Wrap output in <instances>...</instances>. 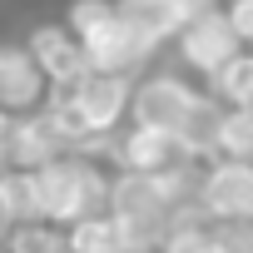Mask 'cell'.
<instances>
[{
	"instance_id": "cell-1",
	"label": "cell",
	"mask_w": 253,
	"mask_h": 253,
	"mask_svg": "<svg viewBox=\"0 0 253 253\" xmlns=\"http://www.w3.org/2000/svg\"><path fill=\"white\" fill-rule=\"evenodd\" d=\"M109 174H114V164L99 154H84V149H70V154L40 164L35 169V213L60 228L84 213H99L104 194H109Z\"/></svg>"
},
{
	"instance_id": "cell-2",
	"label": "cell",
	"mask_w": 253,
	"mask_h": 253,
	"mask_svg": "<svg viewBox=\"0 0 253 253\" xmlns=\"http://www.w3.org/2000/svg\"><path fill=\"white\" fill-rule=\"evenodd\" d=\"M199 89H204V84H199L194 75H184L179 65H159V60H154L149 70L134 75V89H129V124L174 134L179 124H184V114L194 109Z\"/></svg>"
},
{
	"instance_id": "cell-3",
	"label": "cell",
	"mask_w": 253,
	"mask_h": 253,
	"mask_svg": "<svg viewBox=\"0 0 253 253\" xmlns=\"http://www.w3.org/2000/svg\"><path fill=\"white\" fill-rule=\"evenodd\" d=\"M194 209L209 223H218V218H253V159H233V154L204 159Z\"/></svg>"
},
{
	"instance_id": "cell-4",
	"label": "cell",
	"mask_w": 253,
	"mask_h": 253,
	"mask_svg": "<svg viewBox=\"0 0 253 253\" xmlns=\"http://www.w3.org/2000/svg\"><path fill=\"white\" fill-rule=\"evenodd\" d=\"M80 144V129H75V119L55 104H40L30 114H15V144H10V164L20 169H40L60 154H70Z\"/></svg>"
},
{
	"instance_id": "cell-5",
	"label": "cell",
	"mask_w": 253,
	"mask_h": 253,
	"mask_svg": "<svg viewBox=\"0 0 253 253\" xmlns=\"http://www.w3.org/2000/svg\"><path fill=\"white\" fill-rule=\"evenodd\" d=\"M80 50H84V65H89V70L129 75V80L159 60V50H154L144 35H134L119 15H109V20H99L94 30H84V35H80Z\"/></svg>"
},
{
	"instance_id": "cell-6",
	"label": "cell",
	"mask_w": 253,
	"mask_h": 253,
	"mask_svg": "<svg viewBox=\"0 0 253 253\" xmlns=\"http://www.w3.org/2000/svg\"><path fill=\"white\" fill-rule=\"evenodd\" d=\"M169 50H174V60H179V70H184V75L209 80V75H213V70H218V65L238 50V40H233V30H228L223 10H209V15L184 20V25L174 30Z\"/></svg>"
},
{
	"instance_id": "cell-7",
	"label": "cell",
	"mask_w": 253,
	"mask_h": 253,
	"mask_svg": "<svg viewBox=\"0 0 253 253\" xmlns=\"http://www.w3.org/2000/svg\"><path fill=\"white\" fill-rule=\"evenodd\" d=\"M50 94V75L35 65L25 40H0V109L5 114H30Z\"/></svg>"
},
{
	"instance_id": "cell-8",
	"label": "cell",
	"mask_w": 253,
	"mask_h": 253,
	"mask_svg": "<svg viewBox=\"0 0 253 253\" xmlns=\"http://www.w3.org/2000/svg\"><path fill=\"white\" fill-rule=\"evenodd\" d=\"M184 159L179 139L164 129H144V124H124V129L109 139V164L114 169H129V174H154L164 164Z\"/></svg>"
},
{
	"instance_id": "cell-9",
	"label": "cell",
	"mask_w": 253,
	"mask_h": 253,
	"mask_svg": "<svg viewBox=\"0 0 253 253\" xmlns=\"http://www.w3.org/2000/svg\"><path fill=\"white\" fill-rule=\"evenodd\" d=\"M25 50L35 55V65H40L50 80H75V75L89 70V65H84V50H80V40H75V30H70L65 20L30 25V30H25Z\"/></svg>"
},
{
	"instance_id": "cell-10",
	"label": "cell",
	"mask_w": 253,
	"mask_h": 253,
	"mask_svg": "<svg viewBox=\"0 0 253 253\" xmlns=\"http://www.w3.org/2000/svg\"><path fill=\"white\" fill-rule=\"evenodd\" d=\"M218 114H223V104L209 94V89H199V99H194V109L184 114V124L174 129V139H179V154L184 159H213L218 154Z\"/></svg>"
},
{
	"instance_id": "cell-11",
	"label": "cell",
	"mask_w": 253,
	"mask_h": 253,
	"mask_svg": "<svg viewBox=\"0 0 253 253\" xmlns=\"http://www.w3.org/2000/svg\"><path fill=\"white\" fill-rule=\"evenodd\" d=\"M114 15L129 25L134 35H144L159 55L169 50V40H174V30H179V20L169 15L164 0H114Z\"/></svg>"
},
{
	"instance_id": "cell-12",
	"label": "cell",
	"mask_w": 253,
	"mask_h": 253,
	"mask_svg": "<svg viewBox=\"0 0 253 253\" xmlns=\"http://www.w3.org/2000/svg\"><path fill=\"white\" fill-rule=\"evenodd\" d=\"M119 248H124V233L109 209L65 223V253H119Z\"/></svg>"
},
{
	"instance_id": "cell-13",
	"label": "cell",
	"mask_w": 253,
	"mask_h": 253,
	"mask_svg": "<svg viewBox=\"0 0 253 253\" xmlns=\"http://www.w3.org/2000/svg\"><path fill=\"white\" fill-rule=\"evenodd\" d=\"M204 89L218 99V104H253V50H233L209 80H204Z\"/></svg>"
},
{
	"instance_id": "cell-14",
	"label": "cell",
	"mask_w": 253,
	"mask_h": 253,
	"mask_svg": "<svg viewBox=\"0 0 253 253\" xmlns=\"http://www.w3.org/2000/svg\"><path fill=\"white\" fill-rule=\"evenodd\" d=\"M0 248L5 253H65V228L50 218H20V223H5Z\"/></svg>"
},
{
	"instance_id": "cell-15",
	"label": "cell",
	"mask_w": 253,
	"mask_h": 253,
	"mask_svg": "<svg viewBox=\"0 0 253 253\" xmlns=\"http://www.w3.org/2000/svg\"><path fill=\"white\" fill-rule=\"evenodd\" d=\"M154 253H218V248H213V233H209L204 213H179L164 228V238H159Z\"/></svg>"
},
{
	"instance_id": "cell-16",
	"label": "cell",
	"mask_w": 253,
	"mask_h": 253,
	"mask_svg": "<svg viewBox=\"0 0 253 253\" xmlns=\"http://www.w3.org/2000/svg\"><path fill=\"white\" fill-rule=\"evenodd\" d=\"M218 154L253 159V104H223V114H218Z\"/></svg>"
},
{
	"instance_id": "cell-17",
	"label": "cell",
	"mask_w": 253,
	"mask_h": 253,
	"mask_svg": "<svg viewBox=\"0 0 253 253\" xmlns=\"http://www.w3.org/2000/svg\"><path fill=\"white\" fill-rule=\"evenodd\" d=\"M218 253H253V218H218L209 223Z\"/></svg>"
},
{
	"instance_id": "cell-18",
	"label": "cell",
	"mask_w": 253,
	"mask_h": 253,
	"mask_svg": "<svg viewBox=\"0 0 253 253\" xmlns=\"http://www.w3.org/2000/svg\"><path fill=\"white\" fill-rule=\"evenodd\" d=\"M109 15H114V0H70L65 5V25L75 30V40L84 30H94L99 20H109Z\"/></svg>"
},
{
	"instance_id": "cell-19",
	"label": "cell",
	"mask_w": 253,
	"mask_h": 253,
	"mask_svg": "<svg viewBox=\"0 0 253 253\" xmlns=\"http://www.w3.org/2000/svg\"><path fill=\"white\" fill-rule=\"evenodd\" d=\"M218 10H223L233 40H238L243 50H253V0H218Z\"/></svg>"
},
{
	"instance_id": "cell-20",
	"label": "cell",
	"mask_w": 253,
	"mask_h": 253,
	"mask_svg": "<svg viewBox=\"0 0 253 253\" xmlns=\"http://www.w3.org/2000/svg\"><path fill=\"white\" fill-rule=\"evenodd\" d=\"M169 5V15L184 25V20H194V15H209V10H218V0H164Z\"/></svg>"
},
{
	"instance_id": "cell-21",
	"label": "cell",
	"mask_w": 253,
	"mask_h": 253,
	"mask_svg": "<svg viewBox=\"0 0 253 253\" xmlns=\"http://www.w3.org/2000/svg\"><path fill=\"white\" fill-rule=\"evenodd\" d=\"M10 144H15V114L0 109V169L10 164Z\"/></svg>"
},
{
	"instance_id": "cell-22",
	"label": "cell",
	"mask_w": 253,
	"mask_h": 253,
	"mask_svg": "<svg viewBox=\"0 0 253 253\" xmlns=\"http://www.w3.org/2000/svg\"><path fill=\"white\" fill-rule=\"evenodd\" d=\"M0 238H5V218H0Z\"/></svg>"
},
{
	"instance_id": "cell-23",
	"label": "cell",
	"mask_w": 253,
	"mask_h": 253,
	"mask_svg": "<svg viewBox=\"0 0 253 253\" xmlns=\"http://www.w3.org/2000/svg\"><path fill=\"white\" fill-rule=\"evenodd\" d=\"M0 253H5V248H0Z\"/></svg>"
}]
</instances>
